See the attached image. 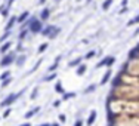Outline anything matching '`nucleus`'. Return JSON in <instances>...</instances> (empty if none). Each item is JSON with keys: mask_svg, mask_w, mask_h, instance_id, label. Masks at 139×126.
Segmentation results:
<instances>
[{"mask_svg": "<svg viewBox=\"0 0 139 126\" xmlns=\"http://www.w3.org/2000/svg\"><path fill=\"white\" fill-rule=\"evenodd\" d=\"M28 30L33 34H39V33L41 34V31H43V21H40L36 16H31L28 19Z\"/></svg>", "mask_w": 139, "mask_h": 126, "instance_id": "obj_1", "label": "nucleus"}, {"mask_svg": "<svg viewBox=\"0 0 139 126\" xmlns=\"http://www.w3.org/2000/svg\"><path fill=\"white\" fill-rule=\"evenodd\" d=\"M22 93H24V89L21 91V92H18V93H9V95L6 96V98H4L2 102H0V107H2V108H9L12 104H13L16 100H18L19 96L22 95Z\"/></svg>", "mask_w": 139, "mask_h": 126, "instance_id": "obj_2", "label": "nucleus"}, {"mask_svg": "<svg viewBox=\"0 0 139 126\" xmlns=\"http://www.w3.org/2000/svg\"><path fill=\"white\" fill-rule=\"evenodd\" d=\"M15 55H16V52H8L3 58L0 59V65L2 67H9L11 64H13L15 62V59H16Z\"/></svg>", "mask_w": 139, "mask_h": 126, "instance_id": "obj_3", "label": "nucleus"}, {"mask_svg": "<svg viewBox=\"0 0 139 126\" xmlns=\"http://www.w3.org/2000/svg\"><path fill=\"white\" fill-rule=\"evenodd\" d=\"M111 76H113V71H111V68H108V70L105 71V74L102 76V79H101V82H99V85L101 86H104V85H107L109 80H111Z\"/></svg>", "mask_w": 139, "mask_h": 126, "instance_id": "obj_4", "label": "nucleus"}, {"mask_svg": "<svg viewBox=\"0 0 139 126\" xmlns=\"http://www.w3.org/2000/svg\"><path fill=\"white\" fill-rule=\"evenodd\" d=\"M127 58H129V62L130 61H133V59H139V49L136 48H132L130 51H129V53H127Z\"/></svg>", "mask_w": 139, "mask_h": 126, "instance_id": "obj_5", "label": "nucleus"}, {"mask_svg": "<svg viewBox=\"0 0 139 126\" xmlns=\"http://www.w3.org/2000/svg\"><path fill=\"white\" fill-rule=\"evenodd\" d=\"M96 116H98V113H96V110H92L89 113V116H87V120H86V126H92L95 123V120H96Z\"/></svg>", "mask_w": 139, "mask_h": 126, "instance_id": "obj_6", "label": "nucleus"}, {"mask_svg": "<svg viewBox=\"0 0 139 126\" xmlns=\"http://www.w3.org/2000/svg\"><path fill=\"white\" fill-rule=\"evenodd\" d=\"M30 19V12L28 11H24L22 14L18 16V24H24V22H27Z\"/></svg>", "mask_w": 139, "mask_h": 126, "instance_id": "obj_7", "label": "nucleus"}, {"mask_svg": "<svg viewBox=\"0 0 139 126\" xmlns=\"http://www.w3.org/2000/svg\"><path fill=\"white\" fill-rule=\"evenodd\" d=\"M16 22H18V16H11L9 21H8V24H6V27H4V30H6V31H11L12 27L15 25Z\"/></svg>", "mask_w": 139, "mask_h": 126, "instance_id": "obj_8", "label": "nucleus"}, {"mask_svg": "<svg viewBox=\"0 0 139 126\" xmlns=\"http://www.w3.org/2000/svg\"><path fill=\"white\" fill-rule=\"evenodd\" d=\"M82 64H83V58L77 56V58L71 59V61L68 62V67H70V68H73V67H75V68H77V67H79V65H82Z\"/></svg>", "mask_w": 139, "mask_h": 126, "instance_id": "obj_9", "label": "nucleus"}, {"mask_svg": "<svg viewBox=\"0 0 139 126\" xmlns=\"http://www.w3.org/2000/svg\"><path fill=\"white\" fill-rule=\"evenodd\" d=\"M49 16H50V9H49V7L41 9V12H40V21H47Z\"/></svg>", "mask_w": 139, "mask_h": 126, "instance_id": "obj_10", "label": "nucleus"}, {"mask_svg": "<svg viewBox=\"0 0 139 126\" xmlns=\"http://www.w3.org/2000/svg\"><path fill=\"white\" fill-rule=\"evenodd\" d=\"M11 46H12V42H4V43L0 46V53L6 55V53L9 52V49H11Z\"/></svg>", "mask_w": 139, "mask_h": 126, "instance_id": "obj_11", "label": "nucleus"}, {"mask_svg": "<svg viewBox=\"0 0 139 126\" xmlns=\"http://www.w3.org/2000/svg\"><path fill=\"white\" fill-rule=\"evenodd\" d=\"M55 28H56L55 25H47V27H45V28H43V31H41V36H47V37H49L50 34L55 31Z\"/></svg>", "mask_w": 139, "mask_h": 126, "instance_id": "obj_12", "label": "nucleus"}, {"mask_svg": "<svg viewBox=\"0 0 139 126\" xmlns=\"http://www.w3.org/2000/svg\"><path fill=\"white\" fill-rule=\"evenodd\" d=\"M86 71H87V65L86 64H82V65H79L77 68H75V74H77V76H84Z\"/></svg>", "mask_w": 139, "mask_h": 126, "instance_id": "obj_13", "label": "nucleus"}, {"mask_svg": "<svg viewBox=\"0 0 139 126\" xmlns=\"http://www.w3.org/2000/svg\"><path fill=\"white\" fill-rule=\"evenodd\" d=\"M39 111H40V107H34V108H33V110H30V111H27V113H25V116H24V117H25V119H27V120H28V119H31V117H33V116H34V114H37Z\"/></svg>", "mask_w": 139, "mask_h": 126, "instance_id": "obj_14", "label": "nucleus"}, {"mask_svg": "<svg viewBox=\"0 0 139 126\" xmlns=\"http://www.w3.org/2000/svg\"><path fill=\"white\" fill-rule=\"evenodd\" d=\"M108 61H109V56H104V58L96 64V68H102V67H107L108 65Z\"/></svg>", "mask_w": 139, "mask_h": 126, "instance_id": "obj_15", "label": "nucleus"}, {"mask_svg": "<svg viewBox=\"0 0 139 126\" xmlns=\"http://www.w3.org/2000/svg\"><path fill=\"white\" fill-rule=\"evenodd\" d=\"M96 88H98V85H96V83H92V85H89L84 91H83V93H86V95H87V93H92V92L96 91Z\"/></svg>", "mask_w": 139, "mask_h": 126, "instance_id": "obj_16", "label": "nucleus"}, {"mask_svg": "<svg viewBox=\"0 0 139 126\" xmlns=\"http://www.w3.org/2000/svg\"><path fill=\"white\" fill-rule=\"evenodd\" d=\"M25 58H27L25 55H19V56H16V59H15L16 65H18V67H22L24 62H25Z\"/></svg>", "mask_w": 139, "mask_h": 126, "instance_id": "obj_17", "label": "nucleus"}, {"mask_svg": "<svg viewBox=\"0 0 139 126\" xmlns=\"http://www.w3.org/2000/svg\"><path fill=\"white\" fill-rule=\"evenodd\" d=\"M139 24V14L138 15H135V16H133V18L130 19V21L127 22V27H132V25H138Z\"/></svg>", "mask_w": 139, "mask_h": 126, "instance_id": "obj_18", "label": "nucleus"}, {"mask_svg": "<svg viewBox=\"0 0 139 126\" xmlns=\"http://www.w3.org/2000/svg\"><path fill=\"white\" fill-rule=\"evenodd\" d=\"M55 91H56L58 93H61V95H64V93H65V89L62 88V83H61V82H56V85H55Z\"/></svg>", "mask_w": 139, "mask_h": 126, "instance_id": "obj_19", "label": "nucleus"}, {"mask_svg": "<svg viewBox=\"0 0 139 126\" xmlns=\"http://www.w3.org/2000/svg\"><path fill=\"white\" fill-rule=\"evenodd\" d=\"M113 3H114V0H104V3H102V11H108Z\"/></svg>", "mask_w": 139, "mask_h": 126, "instance_id": "obj_20", "label": "nucleus"}, {"mask_svg": "<svg viewBox=\"0 0 139 126\" xmlns=\"http://www.w3.org/2000/svg\"><path fill=\"white\" fill-rule=\"evenodd\" d=\"M74 96H75V92H65L62 95V101H68V100H71V98H74Z\"/></svg>", "mask_w": 139, "mask_h": 126, "instance_id": "obj_21", "label": "nucleus"}, {"mask_svg": "<svg viewBox=\"0 0 139 126\" xmlns=\"http://www.w3.org/2000/svg\"><path fill=\"white\" fill-rule=\"evenodd\" d=\"M9 36H11V31H4V34H2V36H0V43L3 44L4 40H8V39H9Z\"/></svg>", "mask_w": 139, "mask_h": 126, "instance_id": "obj_22", "label": "nucleus"}, {"mask_svg": "<svg viewBox=\"0 0 139 126\" xmlns=\"http://www.w3.org/2000/svg\"><path fill=\"white\" fill-rule=\"evenodd\" d=\"M56 79V73H50L49 76H46L45 79H43V82H52V80H55Z\"/></svg>", "mask_w": 139, "mask_h": 126, "instance_id": "obj_23", "label": "nucleus"}, {"mask_svg": "<svg viewBox=\"0 0 139 126\" xmlns=\"http://www.w3.org/2000/svg\"><path fill=\"white\" fill-rule=\"evenodd\" d=\"M28 33H30V30H21V33H19V40H24L27 36H28Z\"/></svg>", "mask_w": 139, "mask_h": 126, "instance_id": "obj_24", "label": "nucleus"}, {"mask_svg": "<svg viewBox=\"0 0 139 126\" xmlns=\"http://www.w3.org/2000/svg\"><path fill=\"white\" fill-rule=\"evenodd\" d=\"M47 46H49V43H41L40 46H39V49H37V52L39 53H43V52L47 49Z\"/></svg>", "mask_w": 139, "mask_h": 126, "instance_id": "obj_25", "label": "nucleus"}, {"mask_svg": "<svg viewBox=\"0 0 139 126\" xmlns=\"http://www.w3.org/2000/svg\"><path fill=\"white\" fill-rule=\"evenodd\" d=\"M95 55H96V51H89V52L86 53V55L83 56V58H84V59H92Z\"/></svg>", "mask_w": 139, "mask_h": 126, "instance_id": "obj_26", "label": "nucleus"}, {"mask_svg": "<svg viewBox=\"0 0 139 126\" xmlns=\"http://www.w3.org/2000/svg\"><path fill=\"white\" fill-rule=\"evenodd\" d=\"M9 77H11V71H4V73L0 74V80H6Z\"/></svg>", "mask_w": 139, "mask_h": 126, "instance_id": "obj_27", "label": "nucleus"}, {"mask_svg": "<svg viewBox=\"0 0 139 126\" xmlns=\"http://www.w3.org/2000/svg\"><path fill=\"white\" fill-rule=\"evenodd\" d=\"M58 65H59V62H53L52 65H50L49 68H47V70H49V73H55V70L58 68Z\"/></svg>", "mask_w": 139, "mask_h": 126, "instance_id": "obj_28", "label": "nucleus"}, {"mask_svg": "<svg viewBox=\"0 0 139 126\" xmlns=\"http://www.w3.org/2000/svg\"><path fill=\"white\" fill-rule=\"evenodd\" d=\"M0 14H2V16L8 18V16H9V9H8V7H4V9L2 7V9H0Z\"/></svg>", "mask_w": 139, "mask_h": 126, "instance_id": "obj_29", "label": "nucleus"}, {"mask_svg": "<svg viewBox=\"0 0 139 126\" xmlns=\"http://www.w3.org/2000/svg\"><path fill=\"white\" fill-rule=\"evenodd\" d=\"M59 31H61V28H58V27H56V28H55V31H53V33L49 36V39H55V37H56L58 34H59Z\"/></svg>", "mask_w": 139, "mask_h": 126, "instance_id": "obj_30", "label": "nucleus"}, {"mask_svg": "<svg viewBox=\"0 0 139 126\" xmlns=\"http://www.w3.org/2000/svg\"><path fill=\"white\" fill-rule=\"evenodd\" d=\"M116 62V56H109V61H108V68H111V67H113V64Z\"/></svg>", "mask_w": 139, "mask_h": 126, "instance_id": "obj_31", "label": "nucleus"}, {"mask_svg": "<svg viewBox=\"0 0 139 126\" xmlns=\"http://www.w3.org/2000/svg\"><path fill=\"white\" fill-rule=\"evenodd\" d=\"M11 82H12V77H9V79H6V80H3V82H2V88H6V86H8Z\"/></svg>", "mask_w": 139, "mask_h": 126, "instance_id": "obj_32", "label": "nucleus"}, {"mask_svg": "<svg viewBox=\"0 0 139 126\" xmlns=\"http://www.w3.org/2000/svg\"><path fill=\"white\" fill-rule=\"evenodd\" d=\"M37 95H39V89H37V88H34L33 93H31V100H36V98H37Z\"/></svg>", "mask_w": 139, "mask_h": 126, "instance_id": "obj_33", "label": "nucleus"}, {"mask_svg": "<svg viewBox=\"0 0 139 126\" xmlns=\"http://www.w3.org/2000/svg\"><path fill=\"white\" fill-rule=\"evenodd\" d=\"M59 122L61 123H65V122H67V116H65L64 113H61V114H59Z\"/></svg>", "mask_w": 139, "mask_h": 126, "instance_id": "obj_34", "label": "nucleus"}, {"mask_svg": "<svg viewBox=\"0 0 139 126\" xmlns=\"http://www.w3.org/2000/svg\"><path fill=\"white\" fill-rule=\"evenodd\" d=\"M83 125H84V122H83L82 119H77V120L74 122V125H73V126H83Z\"/></svg>", "mask_w": 139, "mask_h": 126, "instance_id": "obj_35", "label": "nucleus"}, {"mask_svg": "<svg viewBox=\"0 0 139 126\" xmlns=\"http://www.w3.org/2000/svg\"><path fill=\"white\" fill-rule=\"evenodd\" d=\"M11 108H6V110H4V113H3V116H2V117L3 119H6V117H9V114H11Z\"/></svg>", "mask_w": 139, "mask_h": 126, "instance_id": "obj_36", "label": "nucleus"}, {"mask_svg": "<svg viewBox=\"0 0 139 126\" xmlns=\"http://www.w3.org/2000/svg\"><path fill=\"white\" fill-rule=\"evenodd\" d=\"M40 64H41V59H39L37 62H36V65H34L33 68H31V71H30V73H33V71H36V70H37V68H39V65H40Z\"/></svg>", "mask_w": 139, "mask_h": 126, "instance_id": "obj_37", "label": "nucleus"}, {"mask_svg": "<svg viewBox=\"0 0 139 126\" xmlns=\"http://www.w3.org/2000/svg\"><path fill=\"white\" fill-rule=\"evenodd\" d=\"M61 102H62V100H56L55 102H53V107H55V108H58V107L61 105Z\"/></svg>", "mask_w": 139, "mask_h": 126, "instance_id": "obj_38", "label": "nucleus"}, {"mask_svg": "<svg viewBox=\"0 0 139 126\" xmlns=\"http://www.w3.org/2000/svg\"><path fill=\"white\" fill-rule=\"evenodd\" d=\"M127 11H129L127 7H121L120 11H118V14H120V15H123V14H126V12H127Z\"/></svg>", "mask_w": 139, "mask_h": 126, "instance_id": "obj_39", "label": "nucleus"}, {"mask_svg": "<svg viewBox=\"0 0 139 126\" xmlns=\"http://www.w3.org/2000/svg\"><path fill=\"white\" fill-rule=\"evenodd\" d=\"M127 2L129 0H121V7H127Z\"/></svg>", "mask_w": 139, "mask_h": 126, "instance_id": "obj_40", "label": "nucleus"}, {"mask_svg": "<svg viewBox=\"0 0 139 126\" xmlns=\"http://www.w3.org/2000/svg\"><path fill=\"white\" fill-rule=\"evenodd\" d=\"M37 126H52L50 123H41V125H37Z\"/></svg>", "mask_w": 139, "mask_h": 126, "instance_id": "obj_41", "label": "nucleus"}, {"mask_svg": "<svg viewBox=\"0 0 139 126\" xmlns=\"http://www.w3.org/2000/svg\"><path fill=\"white\" fill-rule=\"evenodd\" d=\"M138 34H139V28H138V30H135V33H133V36H138Z\"/></svg>", "mask_w": 139, "mask_h": 126, "instance_id": "obj_42", "label": "nucleus"}, {"mask_svg": "<svg viewBox=\"0 0 139 126\" xmlns=\"http://www.w3.org/2000/svg\"><path fill=\"white\" fill-rule=\"evenodd\" d=\"M19 126H31V123H22V125H19Z\"/></svg>", "mask_w": 139, "mask_h": 126, "instance_id": "obj_43", "label": "nucleus"}, {"mask_svg": "<svg viewBox=\"0 0 139 126\" xmlns=\"http://www.w3.org/2000/svg\"><path fill=\"white\" fill-rule=\"evenodd\" d=\"M39 3H40V4H45V3H46V0H39Z\"/></svg>", "mask_w": 139, "mask_h": 126, "instance_id": "obj_44", "label": "nucleus"}, {"mask_svg": "<svg viewBox=\"0 0 139 126\" xmlns=\"http://www.w3.org/2000/svg\"><path fill=\"white\" fill-rule=\"evenodd\" d=\"M13 2H15V0H9V3H8V4H9V6H11V4L13 3Z\"/></svg>", "mask_w": 139, "mask_h": 126, "instance_id": "obj_45", "label": "nucleus"}, {"mask_svg": "<svg viewBox=\"0 0 139 126\" xmlns=\"http://www.w3.org/2000/svg\"><path fill=\"white\" fill-rule=\"evenodd\" d=\"M52 126H59V123H52Z\"/></svg>", "mask_w": 139, "mask_h": 126, "instance_id": "obj_46", "label": "nucleus"}, {"mask_svg": "<svg viewBox=\"0 0 139 126\" xmlns=\"http://www.w3.org/2000/svg\"><path fill=\"white\" fill-rule=\"evenodd\" d=\"M90 2H92V0H87V3H90Z\"/></svg>", "mask_w": 139, "mask_h": 126, "instance_id": "obj_47", "label": "nucleus"}]
</instances>
